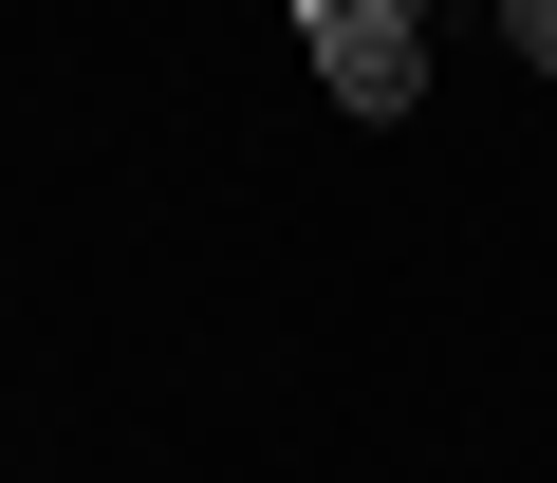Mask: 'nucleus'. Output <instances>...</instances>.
I'll return each mask as SVG.
<instances>
[{
  "label": "nucleus",
  "instance_id": "f257e3e1",
  "mask_svg": "<svg viewBox=\"0 0 557 483\" xmlns=\"http://www.w3.org/2000/svg\"><path fill=\"white\" fill-rule=\"evenodd\" d=\"M298 57H317V94L372 112V131L428 94V20H409V0H298Z\"/></svg>",
  "mask_w": 557,
  "mask_h": 483
},
{
  "label": "nucleus",
  "instance_id": "f03ea898",
  "mask_svg": "<svg viewBox=\"0 0 557 483\" xmlns=\"http://www.w3.org/2000/svg\"><path fill=\"white\" fill-rule=\"evenodd\" d=\"M502 20H520V57H557V0H502Z\"/></svg>",
  "mask_w": 557,
  "mask_h": 483
},
{
  "label": "nucleus",
  "instance_id": "7ed1b4c3",
  "mask_svg": "<svg viewBox=\"0 0 557 483\" xmlns=\"http://www.w3.org/2000/svg\"><path fill=\"white\" fill-rule=\"evenodd\" d=\"M409 20H428V0H409Z\"/></svg>",
  "mask_w": 557,
  "mask_h": 483
}]
</instances>
